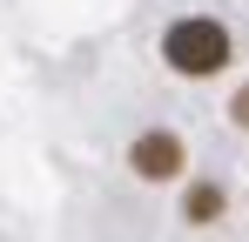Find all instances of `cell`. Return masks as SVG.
Returning a JSON list of instances; mask_svg holds the SVG:
<instances>
[{"instance_id": "4", "label": "cell", "mask_w": 249, "mask_h": 242, "mask_svg": "<svg viewBox=\"0 0 249 242\" xmlns=\"http://www.w3.org/2000/svg\"><path fill=\"white\" fill-rule=\"evenodd\" d=\"M229 115H236V128H249V87L236 94V101H229Z\"/></svg>"}, {"instance_id": "1", "label": "cell", "mask_w": 249, "mask_h": 242, "mask_svg": "<svg viewBox=\"0 0 249 242\" xmlns=\"http://www.w3.org/2000/svg\"><path fill=\"white\" fill-rule=\"evenodd\" d=\"M162 61L175 74H222L229 68V34H222V20H175L162 40Z\"/></svg>"}, {"instance_id": "2", "label": "cell", "mask_w": 249, "mask_h": 242, "mask_svg": "<svg viewBox=\"0 0 249 242\" xmlns=\"http://www.w3.org/2000/svg\"><path fill=\"white\" fill-rule=\"evenodd\" d=\"M128 168H135L142 182H168V175H182V141H175V135H142V141L128 148Z\"/></svg>"}, {"instance_id": "3", "label": "cell", "mask_w": 249, "mask_h": 242, "mask_svg": "<svg viewBox=\"0 0 249 242\" xmlns=\"http://www.w3.org/2000/svg\"><path fill=\"white\" fill-rule=\"evenodd\" d=\"M215 215H222V189H196V195H189V222H196V229H202V222H215Z\"/></svg>"}]
</instances>
